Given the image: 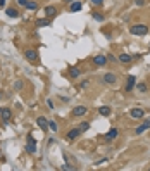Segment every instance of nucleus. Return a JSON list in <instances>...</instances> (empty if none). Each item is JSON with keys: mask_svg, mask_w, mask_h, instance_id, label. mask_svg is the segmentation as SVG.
Returning <instances> with one entry per match:
<instances>
[{"mask_svg": "<svg viewBox=\"0 0 150 171\" xmlns=\"http://www.w3.org/2000/svg\"><path fill=\"white\" fill-rule=\"evenodd\" d=\"M129 33L135 36H145L148 33V26L143 24V22H138V24H131L129 26Z\"/></svg>", "mask_w": 150, "mask_h": 171, "instance_id": "1", "label": "nucleus"}, {"mask_svg": "<svg viewBox=\"0 0 150 171\" xmlns=\"http://www.w3.org/2000/svg\"><path fill=\"white\" fill-rule=\"evenodd\" d=\"M0 118H2V123H9L10 121V118H12V111L9 109V107H2L0 109Z\"/></svg>", "mask_w": 150, "mask_h": 171, "instance_id": "2", "label": "nucleus"}, {"mask_svg": "<svg viewBox=\"0 0 150 171\" xmlns=\"http://www.w3.org/2000/svg\"><path fill=\"white\" fill-rule=\"evenodd\" d=\"M24 149H26V152H30V154L36 152V140L31 135L28 136V142H26V147H24Z\"/></svg>", "mask_w": 150, "mask_h": 171, "instance_id": "3", "label": "nucleus"}, {"mask_svg": "<svg viewBox=\"0 0 150 171\" xmlns=\"http://www.w3.org/2000/svg\"><path fill=\"white\" fill-rule=\"evenodd\" d=\"M80 135H81L80 128H73V130H69V132L66 133V140H67V142H74Z\"/></svg>", "mask_w": 150, "mask_h": 171, "instance_id": "4", "label": "nucleus"}, {"mask_svg": "<svg viewBox=\"0 0 150 171\" xmlns=\"http://www.w3.org/2000/svg\"><path fill=\"white\" fill-rule=\"evenodd\" d=\"M129 116H131L133 119H141L145 116V109H141V107H133V109L129 111Z\"/></svg>", "mask_w": 150, "mask_h": 171, "instance_id": "5", "label": "nucleus"}, {"mask_svg": "<svg viewBox=\"0 0 150 171\" xmlns=\"http://www.w3.org/2000/svg\"><path fill=\"white\" fill-rule=\"evenodd\" d=\"M86 112H88V107H86V105H76L74 109H73V116H74V118H81V116H85Z\"/></svg>", "mask_w": 150, "mask_h": 171, "instance_id": "6", "label": "nucleus"}, {"mask_svg": "<svg viewBox=\"0 0 150 171\" xmlns=\"http://www.w3.org/2000/svg\"><path fill=\"white\" fill-rule=\"evenodd\" d=\"M93 64L98 67H104L107 64V57L105 55H102V54H97V55L93 57Z\"/></svg>", "mask_w": 150, "mask_h": 171, "instance_id": "7", "label": "nucleus"}, {"mask_svg": "<svg viewBox=\"0 0 150 171\" xmlns=\"http://www.w3.org/2000/svg\"><path fill=\"white\" fill-rule=\"evenodd\" d=\"M117 135H119V130H117V128H110L109 132L104 135V138H105L107 142H112V140H116V138H117Z\"/></svg>", "mask_w": 150, "mask_h": 171, "instance_id": "8", "label": "nucleus"}, {"mask_svg": "<svg viewBox=\"0 0 150 171\" xmlns=\"http://www.w3.org/2000/svg\"><path fill=\"white\" fill-rule=\"evenodd\" d=\"M147 130H150V118H147L145 121H143V123H141L140 126L135 130V135H141V133L147 132Z\"/></svg>", "mask_w": 150, "mask_h": 171, "instance_id": "9", "label": "nucleus"}, {"mask_svg": "<svg viewBox=\"0 0 150 171\" xmlns=\"http://www.w3.org/2000/svg\"><path fill=\"white\" fill-rule=\"evenodd\" d=\"M104 83L105 85H116L117 83V76L114 73H105L104 75Z\"/></svg>", "mask_w": 150, "mask_h": 171, "instance_id": "10", "label": "nucleus"}, {"mask_svg": "<svg viewBox=\"0 0 150 171\" xmlns=\"http://www.w3.org/2000/svg\"><path fill=\"white\" fill-rule=\"evenodd\" d=\"M135 85H136V78L133 75L128 76V79H126V87H124V92H131L133 88H135Z\"/></svg>", "mask_w": 150, "mask_h": 171, "instance_id": "11", "label": "nucleus"}, {"mask_svg": "<svg viewBox=\"0 0 150 171\" xmlns=\"http://www.w3.org/2000/svg\"><path fill=\"white\" fill-rule=\"evenodd\" d=\"M24 57H26L28 61L35 62V61H38V52H36V50H33V48H28L26 52H24Z\"/></svg>", "mask_w": 150, "mask_h": 171, "instance_id": "12", "label": "nucleus"}, {"mask_svg": "<svg viewBox=\"0 0 150 171\" xmlns=\"http://www.w3.org/2000/svg\"><path fill=\"white\" fill-rule=\"evenodd\" d=\"M36 124H38L43 132H47V130H49V121H47V118H43V116L36 118Z\"/></svg>", "mask_w": 150, "mask_h": 171, "instance_id": "13", "label": "nucleus"}, {"mask_svg": "<svg viewBox=\"0 0 150 171\" xmlns=\"http://www.w3.org/2000/svg\"><path fill=\"white\" fill-rule=\"evenodd\" d=\"M55 14H57V7H55V5H47V7H45V16L49 19L53 18Z\"/></svg>", "mask_w": 150, "mask_h": 171, "instance_id": "14", "label": "nucleus"}, {"mask_svg": "<svg viewBox=\"0 0 150 171\" xmlns=\"http://www.w3.org/2000/svg\"><path fill=\"white\" fill-rule=\"evenodd\" d=\"M5 14H7V18H19L21 16V12H19L18 9H14V7H9V9H5Z\"/></svg>", "mask_w": 150, "mask_h": 171, "instance_id": "15", "label": "nucleus"}, {"mask_svg": "<svg viewBox=\"0 0 150 171\" xmlns=\"http://www.w3.org/2000/svg\"><path fill=\"white\" fill-rule=\"evenodd\" d=\"M117 61H119V62H123V64H129V62H131L133 61V57L131 55H129V54H119V57H117Z\"/></svg>", "mask_w": 150, "mask_h": 171, "instance_id": "16", "label": "nucleus"}, {"mask_svg": "<svg viewBox=\"0 0 150 171\" xmlns=\"http://www.w3.org/2000/svg\"><path fill=\"white\" fill-rule=\"evenodd\" d=\"M110 112H112V109H110L109 105H102V107H98V114H100V116H104V118L110 116Z\"/></svg>", "mask_w": 150, "mask_h": 171, "instance_id": "17", "label": "nucleus"}, {"mask_svg": "<svg viewBox=\"0 0 150 171\" xmlns=\"http://www.w3.org/2000/svg\"><path fill=\"white\" fill-rule=\"evenodd\" d=\"M83 9V4L81 2H71L69 5V12H78V10Z\"/></svg>", "mask_w": 150, "mask_h": 171, "instance_id": "18", "label": "nucleus"}, {"mask_svg": "<svg viewBox=\"0 0 150 171\" xmlns=\"http://www.w3.org/2000/svg\"><path fill=\"white\" fill-rule=\"evenodd\" d=\"M80 75H81L80 67H69V76L71 78H80Z\"/></svg>", "mask_w": 150, "mask_h": 171, "instance_id": "19", "label": "nucleus"}, {"mask_svg": "<svg viewBox=\"0 0 150 171\" xmlns=\"http://www.w3.org/2000/svg\"><path fill=\"white\" fill-rule=\"evenodd\" d=\"M24 7H26V9H30V10H36V9H38V4H36L35 0H28V4L24 5Z\"/></svg>", "mask_w": 150, "mask_h": 171, "instance_id": "20", "label": "nucleus"}, {"mask_svg": "<svg viewBox=\"0 0 150 171\" xmlns=\"http://www.w3.org/2000/svg\"><path fill=\"white\" fill-rule=\"evenodd\" d=\"M49 24H50V19H49V18H45V19H38V21H36V26H38V28L49 26Z\"/></svg>", "mask_w": 150, "mask_h": 171, "instance_id": "21", "label": "nucleus"}, {"mask_svg": "<svg viewBox=\"0 0 150 171\" xmlns=\"http://www.w3.org/2000/svg\"><path fill=\"white\" fill-rule=\"evenodd\" d=\"M78 128H80L81 133H85V132L90 128V121H83V123H80V126H78Z\"/></svg>", "mask_w": 150, "mask_h": 171, "instance_id": "22", "label": "nucleus"}, {"mask_svg": "<svg viewBox=\"0 0 150 171\" xmlns=\"http://www.w3.org/2000/svg\"><path fill=\"white\" fill-rule=\"evenodd\" d=\"M135 87L138 88V92H147V90H148V88H147V85L143 83V81H136V85H135Z\"/></svg>", "mask_w": 150, "mask_h": 171, "instance_id": "23", "label": "nucleus"}, {"mask_svg": "<svg viewBox=\"0 0 150 171\" xmlns=\"http://www.w3.org/2000/svg\"><path fill=\"white\" fill-rule=\"evenodd\" d=\"M92 18L95 19V21H100V22L104 21V19H105L104 16H102V14H98V12H93V14H92Z\"/></svg>", "mask_w": 150, "mask_h": 171, "instance_id": "24", "label": "nucleus"}, {"mask_svg": "<svg viewBox=\"0 0 150 171\" xmlns=\"http://www.w3.org/2000/svg\"><path fill=\"white\" fill-rule=\"evenodd\" d=\"M57 123L55 121H49V130H52V132H57Z\"/></svg>", "mask_w": 150, "mask_h": 171, "instance_id": "25", "label": "nucleus"}, {"mask_svg": "<svg viewBox=\"0 0 150 171\" xmlns=\"http://www.w3.org/2000/svg\"><path fill=\"white\" fill-rule=\"evenodd\" d=\"M135 5H138V7H143V5H145V0H135Z\"/></svg>", "mask_w": 150, "mask_h": 171, "instance_id": "26", "label": "nucleus"}, {"mask_svg": "<svg viewBox=\"0 0 150 171\" xmlns=\"http://www.w3.org/2000/svg\"><path fill=\"white\" fill-rule=\"evenodd\" d=\"M116 62V61H117V59H116V57L114 55H112V54H109V55H107V62Z\"/></svg>", "mask_w": 150, "mask_h": 171, "instance_id": "27", "label": "nucleus"}, {"mask_svg": "<svg viewBox=\"0 0 150 171\" xmlns=\"http://www.w3.org/2000/svg\"><path fill=\"white\" fill-rule=\"evenodd\" d=\"M14 88H16V90H21V88H22V81H16Z\"/></svg>", "mask_w": 150, "mask_h": 171, "instance_id": "28", "label": "nucleus"}, {"mask_svg": "<svg viewBox=\"0 0 150 171\" xmlns=\"http://www.w3.org/2000/svg\"><path fill=\"white\" fill-rule=\"evenodd\" d=\"M90 2H92L93 5H102L104 4V0H90Z\"/></svg>", "mask_w": 150, "mask_h": 171, "instance_id": "29", "label": "nucleus"}, {"mask_svg": "<svg viewBox=\"0 0 150 171\" xmlns=\"http://www.w3.org/2000/svg\"><path fill=\"white\" fill-rule=\"evenodd\" d=\"M62 169H66V171L69 169V171H71V169H74V168L71 166V164H64V166H62Z\"/></svg>", "mask_w": 150, "mask_h": 171, "instance_id": "30", "label": "nucleus"}, {"mask_svg": "<svg viewBox=\"0 0 150 171\" xmlns=\"http://www.w3.org/2000/svg\"><path fill=\"white\" fill-rule=\"evenodd\" d=\"M18 4H19V5H22V7H24V5L28 4V0H18Z\"/></svg>", "mask_w": 150, "mask_h": 171, "instance_id": "31", "label": "nucleus"}, {"mask_svg": "<svg viewBox=\"0 0 150 171\" xmlns=\"http://www.w3.org/2000/svg\"><path fill=\"white\" fill-rule=\"evenodd\" d=\"M47 105H49V109H53V102L52 100H47Z\"/></svg>", "mask_w": 150, "mask_h": 171, "instance_id": "32", "label": "nucleus"}, {"mask_svg": "<svg viewBox=\"0 0 150 171\" xmlns=\"http://www.w3.org/2000/svg\"><path fill=\"white\" fill-rule=\"evenodd\" d=\"M80 87H81V88H86V87H88V81H83V83H81Z\"/></svg>", "mask_w": 150, "mask_h": 171, "instance_id": "33", "label": "nucleus"}, {"mask_svg": "<svg viewBox=\"0 0 150 171\" xmlns=\"http://www.w3.org/2000/svg\"><path fill=\"white\" fill-rule=\"evenodd\" d=\"M5 7V0H0V9H4Z\"/></svg>", "mask_w": 150, "mask_h": 171, "instance_id": "34", "label": "nucleus"}, {"mask_svg": "<svg viewBox=\"0 0 150 171\" xmlns=\"http://www.w3.org/2000/svg\"><path fill=\"white\" fill-rule=\"evenodd\" d=\"M62 2H66V4H71V2H74V0H62Z\"/></svg>", "mask_w": 150, "mask_h": 171, "instance_id": "35", "label": "nucleus"}, {"mask_svg": "<svg viewBox=\"0 0 150 171\" xmlns=\"http://www.w3.org/2000/svg\"><path fill=\"white\" fill-rule=\"evenodd\" d=\"M0 99H2V92H0Z\"/></svg>", "mask_w": 150, "mask_h": 171, "instance_id": "36", "label": "nucleus"}, {"mask_svg": "<svg viewBox=\"0 0 150 171\" xmlns=\"http://www.w3.org/2000/svg\"><path fill=\"white\" fill-rule=\"evenodd\" d=\"M0 109H2V107H0Z\"/></svg>", "mask_w": 150, "mask_h": 171, "instance_id": "37", "label": "nucleus"}]
</instances>
